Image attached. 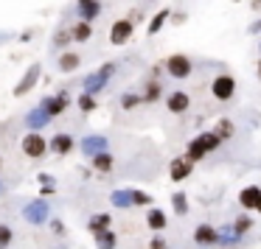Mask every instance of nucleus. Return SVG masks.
Wrapping results in <instances>:
<instances>
[{
	"label": "nucleus",
	"instance_id": "38",
	"mask_svg": "<svg viewBox=\"0 0 261 249\" xmlns=\"http://www.w3.org/2000/svg\"><path fill=\"white\" fill-rule=\"evenodd\" d=\"M51 230L57 232V235H65V224L59 219H51Z\"/></svg>",
	"mask_w": 261,
	"mask_h": 249
},
{
	"label": "nucleus",
	"instance_id": "30",
	"mask_svg": "<svg viewBox=\"0 0 261 249\" xmlns=\"http://www.w3.org/2000/svg\"><path fill=\"white\" fill-rule=\"evenodd\" d=\"M216 135H219L222 140H227V137H233V135H236V126H233V120L222 118L219 123H216Z\"/></svg>",
	"mask_w": 261,
	"mask_h": 249
},
{
	"label": "nucleus",
	"instance_id": "28",
	"mask_svg": "<svg viewBox=\"0 0 261 249\" xmlns=\"http://www.w3.org/2000/svg\"><path fill=\"white\" fill-rule=\"evenodd\" d=\"M76 107H79L85 115H87V112H93V109L98 107V104H96V96H93V92H82L79 101H76Z\"/></svg>",
	"mask_w": 261,
	"mask_h": 249
},
{
	"label": "nucleus",
	"instance_id": "22",
	"mask_svg": "<svg viewBox=\"0 0 261 249\" xmlns=\"http://www.w3.org/2000/svg\"><path fill=\"white\" fill-rule=\"evenodd\" d=\"M82 65V56L79 53H73V51H65L62 56H59V62H57V68L62 70V73H73L76 68Z\"/></svg>",
	"mask_w": 261,
	"mask_h": 249
},
{
	"label": "nucleus",
	"instance_id": "21",
	"mask_svg": "<svg viewBox=\"0 0 261 249\" xmlns=\"http://www.w3.org/2000/svg\"><path fill=\"white\" fill-rule=\"evenodd\" d=\"M141 96H143V104H154V101H160V96H163V84H160L158 79H149Z\"/></svg>",
	"mask_w": 261,
	"mask_h": 249
},
{
	"label": "nucleus",
	"instance_id": "25",
	"mask_svg": "<svg viewBox=\"0 0 261 249\" xmlns=\"http://www.w3.org/2000/svg\"><path fill=\"white\" fill-rule=\"evenodd\" d=\"M96 246L98 249H115V246H118V235H115L113 230L96 232Z\"/></svg>",
	"mask_w": 261,
	"mask_h": 249
},
{
	"label": "nucleus",
	"instance_id": "15",
	"mask_svg": "<svg viewBox=\"0 0 261 249\" xmlns=\"http://www.w3.org/2000/svg\"><path fill=\"white\" fill-rule=\"evenodd\" d=\"M25 219H29L31 224H42V221L48 219V204L42 202V199H37V202H31L29 207H25Z\"/></svg>",
	"mask_w": 261,
	"mask_h": 249
},
{
	"label": "nucleus",
	"instance_id": "24",
	"mask_svg": "<svg viewBox=\"0 0 261 249\" xmlns=\"http://www.w3.org/2000/svg\"><path fill=\"white\" fill-rule=\"evenodd\" d=\"M110 224H113V215L110 213H96L90 221H87V230L96 235V232H101V230H110Z\"/></svg>",
	"mask_w": 261,
	"mask_h": 249
},
{
	"label": "nucleus",
	"instance_id": "48",
	"mask_svg": "<svg viewBox=\"0 0 261 249\" xmlns=\"http://www.w3.org/2000/svg\"><path fill=\"white\" fill-rule=\"evenodd\" d=\"M0 165H3V160H0Z\"/></svg>",
	"mask_w": 261,
	"mask_h": 249
},
{
	"label": "nucleus",
	"instance_id": "46",
	"mask_svg": "<svg viewBox=\"0 0 261 249\" xmlns=\"http://www.w3.org/2000/svg\"><path fill=\"white\" fill-rule=\"evenodd\" d=\"M76 3H87V0H76Z\"/></svg>",
	"mask_w": 261,
	"mask_h": 249
},
{
	"label": "nucleus",
	"instance_id": "16",
	"mask_svg": "<svg viewBox=\"0 0 261 249\" xmlns=\"http://www.w3.org/2000/svg\"><path fill=\"white\" fill-rule=\"evenodd\" d=\"M82 151H85L87 157H93V154H98V151H107V137H101V135L85 137V140H82Z\"/></svg>",
	"mask_w": 261,
	"mask_h": 249
},
{
	"label": "nucleus",
	"instance_id": "23",
	"mask_svg": "<svg viewBox=\"0 0 261 249\" xmlns=\"http://www.w3.org/2000/svg\"><path fill=\"white\" fill-rule=\"evenodd\" d=\"M242 232H236L233 230V224H227V227H219V246H236L239 241H242Z\"/></svg>",
	"mask_w": 261,
	"mask_h": 249
},
{
	"label": "nucleus",
	"instance_id": "36",
	"mask_svg": "<svg viewBox=\"0 0 261 249\" xmlns=\"http://www.w3.org/2000/svg\"><path fill=\"white\" fill-rule=\"evenodd\" d=\"M149 249H169V241H166V238L158 232V235H154L152 241H149Z\"/></svg>",
	"mask_w": 261,
	"mask_h": 249
},
{
	"label": "nucleus",
	"instance_id": "5",
	"mask_svg": "<svg viewBox=\"0 0 261 249\" xmlns=\"http://www.w3.org/2000/svg\"><path fill=\"white\" fill-rule=\"evenodd\" d=\"M132 34H135V23H132L129 17H121L113 23V28H110V42L113 45H126V42L132 40Z\"/></svg>",
	"mask_w": 261,
	"mask_h": 249
},
{
	"label": "nucleus",
	"instance_id": "33",
	"mask_svg": "<svg viewBox=\"0 0 261 249\" xmlns=\"http://www.w3.org/2000/svg\"><path fill=\"white\" fill-rule=\"evenodd\" d=\"M233 230L242 232V235H244V232H250V230H253V219H250V215H239V219H233Z\"/></svg>",
	"mask_w": 261,
	"mask_h": 249
},
{
	"label": "nucleus",
	"instance_id": "32",
	"mask_svg": "<svg viewBox=\"0 0 261 249\" xmlns=\"http://www.w3.org/2000/svg\"><path fill=\"white\" fill-rule=\"evenodd\" d=\"M14 241V230L9 224H0V249H9Z\"/></svg>",
	"mask_w": 261,
	"mask_h": 249
},
{
	"label": "nucleus",
	"instance_id": "14",
	"mask_svg": "<svg viewBox=\"0 0 261 249\" xmlns=\"http://www.w3.org/2000/svg\"><path fill=\"white\" fill-rule=\"evenodd\" d=\"M258 202H261V188H255V185L244 188V191L239 193V204H242L244 210H258Z\"/></svg>",
	"mask_w": 261,
	"mask_h": 249
},
{
	"label": "nucleus",
	"instance_id": "41",
	"mask_svg": "<svg viewBox=\"0 0 261 249\" xmlns=\"http://www.w3.org/2000/svg\"><path fill=\"white\" fill-rule=\"evenodd\" d=\"M31 37H34V31H31V28H29V31H23V37H20V42H29Z\"/></svg>",
	"mask_w": 261,
	"mask_h": 249
},
{
	"label": "nucleus",
	"instance_id": "12",
	"mask_svg": "<svg viewBox=\"0 0 261 249\" xmlns=\"http://www.w3.org/2000/svg\"><path fill=\"white\" fill-rule=\"evenodd\" d=\"M73 137L70 135H65V132H59V135H54L51 140H48V148H51L54 154H70L73 151Z\"/></svg>",
	"mask_w": 261,
	"mask_h": 249
},
{
	"label": "nucleus",
	"instance_id": "42",
	"mask_svg": "<svg viewBox=\"0 0 261 249\" xmlns=\"http://www.w3.org/2000/svg\"><path fill=\"white\" fill-rule=\"evenodd\" d=\"M40 182H42V185H54V179L48 174H40Z\"/></svg>",
	"mask_w": 261,
	"mask_h": 249
},
{
	"label": "nucleus",
	"instance_id": "44",
	"mask_svg": "<svg viewBox=\"0 0 261 249\" xmlns=\"http://www.w3.org/2000/svg\"><path fill=\"white\" fill-rule=\"evenodd\" d=\"M255 73H258V81H261V62H258V68H255Z\"/></svg>",
	"mask_w": 261,
	"mask_h": 249
},
{
	"label": "nucleus",
	"instance_id": "45",
	"mask_svg": "<svg viewBox=\"0 0 261 249\" xmlns=\"http://www.w3.org/2000/svg\"><path fill=\"white\" fill-rule=\"evenodd\" d=\"M255 213H261V202H258V210H255Z\"/></svg>",
	"mask_w": 261,
	"mask_h": 249
},
{
	"label": "nucleus",
	"instance_id": "1",
	"mask_svg": "<svg viewBox=\"0 0 261 249\" xmlns=\"http://www.w3.org/2000/svg\"><path fill=\"white\" fill-rule=\"evenodd\" d=\"M219 143H222V137L216 135V132H202V135H197L186 146V157L191 160V163H199V160H205L211 151H216Z\"/></svg>",
	"mask_w": 261,
	"mask_h": 249
},
{
	"label": "nucleus",
	"instance_id": "3",
	"mask_svg": "<svg viewBox=\"0 0 261 249\" xmlns=\"http://www.w3.org/2000/svg\"><path fill=\"white\" fill-rule=\"evenodd\" d=\"M166 73H169L171 79H177V81H186L188 76L194 73V62L186 56V53H171V56L166 59Z\"/></svg>",
	"mask_w": 261,
	"mask_h": 249
},
{
	"label": "nucleus",
	"instance_id": "40",
	"mask_svg": "<svg viewBox=\"0 0 261 249\" xmlns=\"http://www.w3.org/2000/svg\"><path fill=\"white\" fill-rule=\"evenodd\" d=\"M40 196H42V199H48V196H54V185H42V191H40Z\"/></svg>",
	"mask_w": 261,
	"mask_h": 249
},
{
	"label": "nucleus",
	"instance_id": "18",
	"mask_svg": "<svg viewBox=\"0 0 261 249\" xmlns=\"http://www.w3.org/2000/svg\"><path fill=\"white\" fill-rule=\"evenodd\" d=\"M166 224H169V219H166V213L160 207H152L146 213V227L149 230H154V232H163L166 230Z\"/></svg>",
	"mask_w": 261,
	"mask_h": 249
},
{
	"label": "nucleus",
	"instance_id": "34",
	"mask_svg": "<svg viewBox=\"0 0 261 249\" xmlns=\"http://www.w3.org/2000/svg\"><path fill=\"white\" fill-rule=\"evenodd\" d=\"M132 202H135V204H138V207H149V204H152V202H154V199H152V196H149V193H146V191H132Z\"/></svg>",
	"mask_w": 261,
	"mask_h": 249
},
{
	"label": "nucleus",
	"instance_id": "17",
	"mask_svg": "<svg viewBox=\"0 0 261 249\" xmlns=\"http://www.w3.org/2000/svg\"><path fill=\"white\" fill-rule=\"evenodd\" d=\"M76 9H79V20H87V23H93V20L101 14V0H87V3H76Z\"/></svg>",
	"mask_w": 261,
	"mask_h": 249
},
{
	"label": "nucleus",
	"instance_id": "13",
	"mask_svg": "<svg viewBox=\"0 0 261 249\" xmlns=\"http://www.w3.org/2000/svg\"><path fill=\"white\" fill-rule=\"evenodd\" d=\"M90 163H93V171H98V174H113V168H115V157L110 151L93 154Z\"/></svg>",
	"mask_w": 261,
	"mask_h": 249
},
{
	"label": "nucleus",
	"instance_id": "11",
	"mask_svg": "<svg viewBox=\"0 0 261 249\" xmlns=\"http://www.w3.org/2000/svg\"><path fill=\"white\" fill-rule=\"evenodd\" d=\"M42 107H45L48 112H51V118H57V115H62L65 109L70 107V96H68L65 90H62V92H57V96H48L45 101H42Z\"/></svg>",
	"mask_w": 261,
	"mask_h": 249
},
{
	"label": "nucleus",
	"instance_id": "29",
	"mask_svg": "<svg viewBox=\"0 0 261 249\" xmlns=\"http://www.w3.org/2000/svg\"><path fill=\"white\" fill-rule=\"evenodd\" d=\"M171 207H174L177 215H186L188 213V196L186 193H171Z\"/></svg>",
	"mask_w": 261,
	"mask_h": 249
},
{
	"label": "nucleus",
	"instance_id": "35",
	"mask_svg": "<svg viewBox=\"0 0 261 249\" xmlns=\"http://www.w3.org/2000/svg\"><path fill=\"white\" fill-rule=\"evenodd\" d=\"M73 42V37H70V28L68 31H57V37H54V48H65Z\"/></svg>",
	"mask_w": 261,
	"mask_h": 249
},
{
	"label": "nucleus",
	"instance_id": "43",
	"mask_svg": "<svg viewBox=\"0 0 261 249\" xmlns=\"http://www.w3.org/2000/svg\"><path fill=\"white\" fill-rule=\"evenodd\" d=\"M250 6H253L255 12H261V0H250Z\"/></svg>",
	"mask_w": 261,
	"mask_h": 249
},
{
	"label": "nucleus",
	"instance_id": "26",
	"mask_svg": "<svg viewBox=\"0 0 261 249\" xmlns=\"http://www.w3.org/2000/svg\"><path fill=\"white\" fill-rule=\"evenodd\" d=\"M51 120V112H48L45 107H40V109H34V112L29 115V126L31 129H42V126Z\"/></svg>",
	"mask_w": 261,
	"mask_h": 249
},
{
	"label": "nucleus",
	"instance_id": "2",
	"mask_svg": "<svg viewBox=\"0 0 261 249\" xmlns=\"http://www.w3.org/2000/svg\"><path fill=\"white\" fill-rule=\"evenodd\" d=\"M115 73H118V65H115V62L101 65V68H98L96 73H90L85 81H82V84H85V92H93V96H96V92H101L104 87H107V81L113 79Z\"/></svg>",
	"mask_w": 261,
	"mask_h": 249
},
{
	"label": "nucleus",
	"instance_id": "6",
	"mask_svg": "<svg viewBox=\"0 0 261 249\" xmlns=\"http://www.w3.org/2000/svg\"><path fill=\"white\" fill-rule=\"evenodd\" d=\"M20 148L25 151V157L37 160V157H42V154L48 151V140L40 135V132H29V135L23 137V143H20Z\"/></svg>",
	"mask_w": 261,
	"mask_h": 249
},
{
	"label": "nucleus",
	"instance_id": "31",
	"mask_svg": "<svg viewBox=\"0 0 261 249\" xmlns=\"http://www.w3.org/2000/svg\"><path fill=\"white\" fill-rule=\"evenodd\" d=\"M143 104V96H138V92H124L121 96V107L124 109H135V107H141Z\"/></svg>",
	"mask_w": 261,
	"mask_h": 249
},
{
	"label": "nucleus",
	"instance_id": "8",
	"mask_svg": "<svg viewBox=\"0 0 261 249\" xmlns=\"http://www.w3.org/2000/svg\"><path fill=\"white\" fill-rule=\"evenodd\" d=\"M188 107H191V96H188L186 90H174L166 96V109H169L171 115H182L188 112Z\"/></svg>",
	"mask_w": 261,
	"mask_h": 249
},
{
	"label": "nucleus",
	"instance_id": "10",
	"mask_svg": "<svg viewBox=\"0 0 261 249\" xmlns=\"http://www.w3.org/2000/svg\"><path fill=\"white\" fill-rule=\"evenodd\" d=\"M194 243L197 246H219V230L211 224H199L194 230Z\"/></svg>",
	"mask_w": 261,
	"mask_h": 249
},
{
	"label": "nucleus",
	"instance_id": "20",
	"mask_svg": "<svg viewBox=\"0 0 261 249\" xmlns=\"http://www.w3.org/2000/svg\"><path fill=\"white\" fill-rule=\"evenodd\" d=\"M169 20H171V9H163V12H158L152 20H149V25H146V34H149V37L160 34V31H163V25L169 23Z\"/></svg>",
	"mask_w": 261,
	"mask_h": 249
},
{
	"label": "nucleus",
	"instance_id": "9",
	"mask_svg": "<svg viewBox=\"0 0 261 249\" xmlns=\"http://www.w3.org/2000/svg\"><path fill=\"white\" fill-rule=\"evenodd\" d=\"M191 171H194V163L182 154V157H174L171 160V165H169V176H171V182H186L188 176H191Z\"/></svg>",
	"mask_w": 261,
	"mask_h": 249
},
{
	"label": "nucleus",
	"instance_id": "47",
	"mask_svg": "<svg viewBox=\"0 0 261 249\" xmlns=\"http://www.w3.org/2000/svg\"><path fill=\"white\" fill-rule=\"evenodd\" d=\"M258 53H261V42H258Z\"/></svg>",
	"mask_w": 261,
	"mask_h": 249
},
{
	"label": "nucleus",
	"instance_id": "27",
	"mask_svg": "<svg viewBox=\"0 0 261 249\" xmlns=\"http://www.w3.org/2000/svg\"><path fill=\"white\" fill-rule=\"evenodd\" d=\"M113 204L115 207H121V210H126V207H132V191H115L113 193Z\"/></svg>",
	"mask_w": 261,
	"mask_h": 249
},
{
	"label": "nucleus",
	"instance_id": "39",
	"mask_svg": "<svg viewBox=\"0 0 261 249\" xmlns=\"http://www.w3.org/2000/svg\"><path fill=\"white\" fill-rule=\"evenodd\" d=\"M247 34H261V20H253V23L247 25Z\"/></svg>",
	"mask_w": 261,
	"mask_h": 249
},
{
	"label": "nucleus",
	"instance_id": "19",
	"mask_svg": "<svg viewBox=\"0 0 261 249\" xmlns=\"http://www.w3.org/2000/svg\"><path fill=\"white\" fill-rule=\"evenodd\" d=\"M70 37H73V42H90L93 40V25L87 23V20H79V23L70 25Z\"/></svg>",
	"mask_w": 261,
	"mask_h": 249
},
{
	"label": "nucleus",
	"instance_id": "37",
	"mask_svg": "<svg viewBox=\"0 0 261 249\" xmlns=\"http://www.w3.org/2000/svg\"><path fill=\"white\" fill-rule=\"evenodd\" d=\"M186 20H188V14L186 12H171V23H174V25H182V23H186Z\"/></svg>",
	"mask_w": 261,
	"mask_h": 249
},
{
	"label": "nucleus",
	"instance_id": "4",
	"mask_svg": "<svg viewBox=\"0 0 261 249\" xmlns=\"http://www.w3.org/2000/svg\"><path fill=\"white\" fill-rule=\"evenodd\" d=\"M211 96L216 101H230L236 96V79L230 73H219L214 81H211Z\"/></svg>",
	"mask_w": 261,
	"mask_h": 249
},
{
	"label": "nucleus",
	"instance_id": "7",
	"mask_svg": "<svg viewBox=\"0 0 261 249\" xmlns=\"http://www.w3.org/2000/svg\"><path fill=\"white\" fill-rule=\"evenodd\" d=\"M40 76H42V65H31V68L25 70V76L20 79V84L14 87V96L23 98L25 92H31V90L37 87V81H40Z\"/></svg>",
	"mask_w": 261,
	"mask_h": 249
}]
</instances>
